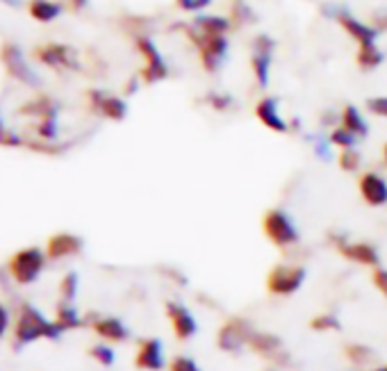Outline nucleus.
Returning a JSON list of instances; mask_svg holds the SVG:
<instances>
[{
  "label": "nucleus",
  "instance_id": "9",
  "mask_svg": "<svg viewBox=\"0 0 387 371\" xmlns=\"http://www.w3.org/2000/svg\"><path fill=\"white\" fill-rule=\"evenodd\" d=\"M308 269L301 265H278L267 276V290L273 296H292L303 287Z\"/></svg>",
  "mask_w": 387,
  "mask_h": 371
},
{
  "label": "nucleus",
  "instance_id": "47",
  "mask_svg": "<svg viewBox=\"0 0 387 371\" xmlns=\"http://www.w3.org/2000/svg\"><path fill=\"white\" fill-rule=\"evenodd\" d=\"M267 371H273V369H267Z\"/></svg>",
  "mask_w": 387,
  "mask_h": 371
},
{
  "label": "nucleus",
  "instance_id": "18",
  "mask_svg": "<svg viewBox=\"0 0 387 371\" xmlns=\"http://www.w3.org/2000/svg\"><path fill=\"white\" fill-rule=\"evenodd\" d=\"M82 250V239L78 235L71 233H57L48 239L46 244V255L51 260H62V258H71Z\"/></svg>",
  "mask_w": 387,
  "mask_h": 371
},
{
  "label": "nucleus",
  "instance_id": "17",
  "mask_svg": "<svg viewBox=\"0 0 387 371\" xmlns=\"http://www.w3.org/2000/svg\"><path fill=\"white\" fill-rule=\"evenodd\" d=\"M135 367L141 371H162L164 369V346L160 340H144L135 355Z\"/></svg>",
  "mask_w": 387,
  "mask_h": 371
},
{
  "label": "nucleus",
  "instance_id": "4",
  "mask_svg": "<svg viewBox=\"0 0 387 371\" xmlns=\"http://www.w3.org/2000/svg\"><path fill=\"white\" fill-rule=\"evenodd\" d=\"M262 230L276 248H289L298 244L296 221L281 208H271L262 217Z\"/></svg>",
  "mask_w": 387,
  "mask_h": 371
},
{
  "label": "nucleus",
  "instance_id": "40",
  "mask_svg": "<svg viewBox=\"0 0 387 371\" xmlns=\"http://www.w3.org/2000/svg\"><path fill=\"white\" fill-rule=\"evenodd\" d=\"M371 283H373V287H376V290L387 298V269H385V267H376V269H373Z\"/></svg>",
  "mask_w": 387,
  "mask_h": 371
},
{
  "label": "nucleus",
  "instance_id": "24",
  "mask_svg": "<svg viewBox=\"0 0 387 371\" xmlns=\"http://www.w3.org/2000/svg\"><path fill=\"white\" fill-rule=\"evenodd\" d=\"M383 62H385V53L378 48V44L358 46L356 64H358L362 71H376Z\"/></svg>",
  "mask_w": 387,
  "mask_h": 371
},
{
  "label": "nucleus",
  "instance_id": "27",
  "mask_svg": "<svg viewBox=\"0 0 387 371\" xmlns=\"http://www.w3.org/2000/svg\"><path fill=\"white\" fill-rule=\"evenodd\" d=\"M55 321H57L62 330H74V328H80V326L84 324L80 312L76 310V305L69 303V301H62V303L57 305V317H55Z\"/></svg>",
  "mask_w": 387,
  "mask_h": 371
},
{
  "label": "nucleus",
  "instance_id": "5",
  "mask_svg": "<svg viewBox=\"0 0 387 371\" xmlns=\"http://www.w3.org/2000/svg\"><path fill=\"white\" fill-rule=\"evenodd\" d=\"M276 57V39L267 32H260L251 41V71L256 78V85L267 89L271 78V64Z\"/></svg>",
  "mask_w": 387,
  "mask_h": 371
},
{
  "label": "nucleus",
  "instance_id": "20",
  "mask_svg": "<svg viewBox=\"0 0 387 371\" xmlns=\"http://www.w3.org/2000/svg\"><path fill=\"white\" fill-rule=\"evenodd\" d=\"M94 330L105 342H126L130 337L128 326L116 317H101L99 321H94Z\"/></svg>",
  "mask_w": 387,
  "mask_h": 371
},
{
  "label": "nucleus",
  "instance_id": "30",
  "mask_svg": "<svg viewBox=\"0 0 387 371\" xmlns=\"http://www.w3.org/2000/svg\"><path fill=\"white\" fill-rule=\"evenodd\" d=\"M78 273L76 271H69L66 276L62 278V283H59V296H62V301H69V303H74L76 301V296H78Z\"/></svg>",
  "mask_w": 387,
  "mask_h": 371
},
{
  "label": "nucleus",
  "instance_id": "25",
  "mask_svg": "<svg viewBox=\"0 0 387 371\" xmlns=\"http://www.w3.org/2000/svg\"><path fill=\"white\" fill-rule=\"evenodd\" d=\"M57 112H59L57 103L53 98H48V96H39V98H34L21 107V114L39 116V121L41 118H57Z\"/></svg>",
  "mask_w": 387,
  "mask_h": 371
},
{
  "label": "nucleus",
  "instance_id": "28",
  "mask_svg": "<svg viewBox=\"0 0 387 371\" xmlns=\"http://www.w3.org/2000/svg\"><path fill=\"white\" fill-rule=\"evenodd\" d=\"M59 11H62V7H59L57 3H53V0H32L30 3V16L34 21H41V23H51L59 16Z\"/></svg>",
  "mask_w": 387,
  "mask_h": 371
},
{
  "label": "nucleus",
  "instance_id": "44",
  "mask_svg": "<svg viewBox=\"0 0 387 371\" xmlns=\"http://www.w3.org/2000/svg\"><path fill=\"white\" fill-rule=\"evenodd\" d=\"M66 3H69V7L74 9V11H80V9H84V7H87V3H89V0H66Z\"/></svg>",
  "mask_w": 387,
  "mask_h": 371
},
{
  "label": "nucleus",
  "instance_id": "6",
  "mask_svg": "<svg viewBox=\"0 0 387 371\" xmlns=\"http://www.w3.org/2000/svg\"><path fill=\"white\" fill-rule=\"evenodd\" d=\"M135 46L144 59V66L139 71V78L144 85H157L169 78V64L162 57L160 48L155 46V41L149 37V34H141V37H135Z\"/></svg>",
  "mask_w": 387,
  "mask_h": 371
},
{
  "label": "nucleus",
  "instance_id": "19",
  "mask_svg": "<svg viewBox=\"0 0 387 371\" xmlns=\"http://www.w3.org/2000/svg\"><path fill=\"white\" fill-rule=\"evenodd\" d=\"M248 349L260 357H276L283 355V340L273 332L256 330L253 337L248 340Z\"/></svg>",
  "mask_w": 387,
  "mask_h": 371
},
{
  "label": "nucleus",
  "instance_id": "41",
  "mask_svg": "<svg viewBox=\"0 0 387 371\" xmlns=\"http://www.w3.org/2000/svg\"><path fill=\"white\" fill-rule=\"evenodd\" d=\"M312 141H314L312 148L317 151L319 158H321V160H328V158H331V146H333V143L328 141V137H326V139H323V137H312Z\"/></svg>",
  "mask_w": 387,
  "mask_h": 371
},
{
  "label": "nucleus",
  "instance_id": "13",
  "mask_svg": "<svg viewBox=\"0 0 387 371\" xmlns=\"http://www.w3.org/2000/svg\"><path fill=\"white\" fill-rule=\"evenodd\" d=\"M87 101H89L91 112L110 118V121H124V118L128 116V103L121 98V96L107 93L101 89H89Z\"/></svg>",
  "mask_w": 387,
  "mask_h": 371
},
{
  "label": "nucleus",
  "instance_id": "34",
  "mask_svg": "<svg viewBox=\"0 0 387 371\" xmlns=\"http://www.w3.org/2000/svg\"><path fill=\"white\" fill-rule=\"evenodd\" d=\"M89 355L94 357L96 362H101L103 367H112L114 360H116L114 351H112L107 344H96V346H91V349H89Z\"/></svg>",
  "mask_w": 387,
  "mask_h": 371
},
{
  "label": "nucleus",
  "instance_id": "1",
  "mask_svg": "<svg viewBox=\"0 0 387 371\" xmlns=\"http://www.w3.org/2000/svg\"><path fill=\"white\" fill-rule=\"evenodd\" d=\"M176 30L183 32V37H187V41L194 44L198 53V62L203 66L205 73H219V68L223 66L226 57H228V48H231V41H228V34H203L189 23H178Z\"/></svg>",
  "mask_w": 387,
  "mask_h": 371
},
{
  "label": "nucleus",
  "instance_id": "33",
  "mask_svg": "<svg viewBox=\"0 0 387 371\" xmlns=\"http://www.w3.org/2000/svg\"><path fill=\"white\" fill-rule=\"evenodd\" d=\"M328 141L333 143V146H337V148H342V151H346V148H353L356 146V137L348 133V130H344L342 126H335L331 133H328Z\"/></svg>",
  "mask_w": 387,
  "mask_h": 371
},
{
  "label": "nucleus",
  "instance_id": "45",
  "mask_svg": "<svg viewBox=\"0 0 387 371\" xmlns=\"http://www.w3.org/2000/svg\"><path fill=\"white\" fill-rule=\"evenodd\" d=\"M383 164L387 166V141L383 143Z\"/></svg>",
  "mask_w": 387,
  "mask_h": 371
},
{
  "label": "nucleus",
  "instance_id": "7",
  "mask_svg": "<svg viewBox=\"0 0 387 371\" xmlns=\"http://www.w3.org/2000/svg\"><path fill=\"white\" fill-rule=\"evenodd\" d=\"M253 332H256V328H253V324L246 317L228 319L226 324L216 330V349H221L228 355H239L248 346Z\"/></svg>",
  "mask_w": 387,
  "mask_h": 371
},
{
  "label": "nucleus",
  "instance_id": "42",
  "mask_svg": "<svg viewBox=\"0 0 387 371\" xmlns=\"http://www.w3.org/2000/svg\"><path fill=\"white\" fill-rule=\"evenodd\" d=\"M371 26L376 28L378 32H387V9L373 11V16H371Z\"/></svg>",
  "mask_w": 387,
  "mask_h": 371
},
{
  "label": "nucleus",
  "instance_id": "10",
  "mask_svg": "<svg viewBox=\"0 0 387 371\" xmlns=\"http://www.w3.org/2000/svg\"><path fill=\"white\" fill-rule=\"evenodd\" d=\"M0 59H3L7 73L14 80L23 82V85H28V87H39L41 85V80L32 73V68L26 62V55L21 53V48L16 44H11V41L3 44V48H0Z\"/></svg>",
  "mask_w": 387,
  "mask_h": 371
},
{
  "label": "nucleus",
  "instance_id": "32",
  "mask_svg": "<svg viewBox=\"0 0 387 371\" xmlns=\"http://www.w3.org/2000/svg\"><path fill=\"white\" fill-rule=\"evenodd\" d=\"M340 169L342 171H346V173H356L360 166H362V155H360V151L353 146V148H346V151H342L340 153Z\"/></svg>",
  "mask_w": 387,
  "mask_h": 371
},
{
  "label": "nucleus",
  "instance_id": "35",
  "mask_svg": "<svg viewBox=\"0 0 387 371\" xmlns=\"http://www.w3.org/2000/svg\"><path fill=\"white\" fill-rule=\"evenodd\" d=\"M212 5V0H176V7L187 14H201Z\"/></svg>",
  "mask_w": 387,
  "mask_h": 371
},
{
  "label": "nucleus",
  "instance_id": "3",
  "mask_svg": "<svg viewBox=\"0 0 387 371\" xmlns=\"http://www.w3.org/2000/svg\"><path fill=\"white\" fill-rule=\"evenodd\" d=\"M321 11H323V14L328 16V19H335L337 26H340L358 46L378 44L381 32L373 28L371 23H365V21H360L358 16H353L344 5H331V3H326V5L321 7Z\"/></svg>",
  "mask_w": 387,
  "mask_h": 371
},
{
  "label": "nucleus",
  "instance_id": "29",
  "mask_svg": "<svg viewBox=\"0 0 387 371\" xmlns=\"http://www.w3.org/2000/svg\"><path fill=\"white\" fill-rule=\"evenodd\" d=\"M344 355L346 360L356 367H365L371 360H376V353H373V349H369L367 344H348L344 346Z\"/></svg>",
  "mask_w": 387,
  "mask_h": 371
},
{
  "label": "nucleus",
  "instance_id": "16",
  "mask_svg": "<svg viewBox=\"0 0 387 371\" xmlns=\"http://www.w3.org/2000/svg\"><path fill=\"white\" fill-rule=\"evenodd\" d=\"M358 189H360L362 200H365L367 205H371V208L387 205V181L381 173H376V171L362 173L358 181Z\"/></svg>",
  "mask_w": 387,
  "mask_h": 371
},
{
  "label": "nucleus",
  "instance_id": "36",
  "mask_svg": "<svg viewBox=\"0 0 387 371\" xmlns=\"http://www.w3.org/2000/svg\"><path fill=\"white\" fill-rule=\"evenodd\" d=\"M169 371H203L198 362L189 355H176L171 362H169Z\"/></svg>",
  "mask_w": 387,
  "mask_h": 371
},
{
  "label": "nucleus",
  "instance_id": "43",
  "mask_svg": "<svg viewBox=\"0 0 387 371\" xmlns=\"http://www.w3.org/2000/svg\"><path fill=\"white\" fill-rule=\"evenodd\" d=\"M7 328H9V312L5 305H0V340L5 337Z\"/></svg>",
  "mask_w": 387,
  "mask_h": 371
},
{
  "label": "nucleus",
  "instance_id": "8",
  "mask_svg": "<svg viewBox=\"0 0 387 371\" xmlns=\"http://www.w3.org/2000/svg\"><path fill=\"white\" fill-rule=\"evenodd\" d=\"M9 273L19 285H30L39 278L46 267V255L39 248H23L9 258Z\"/></svg>",
  "mask_w": 387,
  "mask_h": 371
},
{
  "label": "nucleus",
  "instance_id": "15",
  "mask_svg": "<svg viewBox=\"0 0 387 371\" xmlns=\"http://www.w3.org/2000/svg\"><path fill=\"white\" fill-rule=\"evenodd\" d=\"M337 250L342 253V258H346L348 262H353V265H360V267H369V269H376L381 267V253L378 248L369 244V242H346L335 246Z\"/></svg>",
  "mask_w": 387,
  "mask_h": 371
},
{
  "label": "nucleus",
  "instance_id": "26",
  "mask_svg": "<svg viewBox=\"0 0 387 371\" xmlns=\"http://www.w3.org/2000/svg\"><path fill=\"white\" fill-rule=\"evenodd\" d=\"M203 101L212 112H219V114H228L237 107V98L228 91H208L203 96Z\"/></svg>",
  "mask_w": 387,
  "mask_h": 371
},
{
  "label": "nucleus",
  "instance_id": "46",
  "mask_svg": "<svg viewBox=\"0 0 387 371\" xmlns=\"http://www.w3.org/2000/svg\"><path fill=\"white\" fill-rule=\"evenodd\" d=\"M371 371H387V365H381V367H373Z\"/></svg>",
  "mask_w": 387,
  "mask_h": 371
},
{
  "label": "nucleus",
  "instance_id": "14",
  "mask_svg": "<svg viewBox=\"0 0 387 371\" xmlns=\"http://www.w3.org/2000/svg\"><path fill=\"white\" fill-rule=\"evenodd\" d=\"M256 118L258 121L271 130V133H278V135H285L289 133V121L281 114V105H278V98L273 96H262V98L256 103Z\"/></svg>",
  "mask_w": 387,
  "mask_h": 371
},
{
  "label": "nucleus",
  "instance_id": "38",
  "mask_svg": "<svg viewBox=\"0 0 387 371\" xmlns=\"http://www.w3.org/2000/svg\"><path fill=\"white\" fill-rule=\"evenodd\" d=\"M37 133H39V137L46 139V141H55V139H57V133H59V130H57V118H41Z\"/></svg>",
  "mask_w": 387,
  "mask_h": 371
},
{
  "label": "nucleus",
  "instance_id": "37",
  "mask_svg": "<svg viewBox=\"0 0 387 371\" xmlns=\"http://www.w3.org/2000/svg\"><path fill=\"white\" fill-rule=\"evenodd\" d=\"M365 107L373 116L387 118V96H371V98H367Z\"/></svg>",
  "mask_w": 387,
  "mask_h": 371
},
{
  "label": "nucleus",
  "instance_id": "12",
  "mask_svg": "<svg viewBox=\"0 0 387 371\" xmlns=\"http://www.w3.org/2000/svg\"><path fill=\"white\" fill-rule=\"evenodd\" d=\"M39 62L51 66V68H66V71H80V59H78V51H74L66 44H46L39 46L37 51Z\"/></svg>",
  "mask_w": 387,
  "mask_h": 371
},
{
  "label": "nucleus",
  "instance_id": "31",
  "mask_svg": "<svg viewBox=\"0 0 387 371\" xmlns=\"http://www.w3.org/2000/svg\"><path fill=\"white\" fill-rule=\"evenodd\" d=\"M310 330L314 332H331V330H342V324L340 319H337L335 315H317L310 319Z\"/></svg>",
  "mask_w": 387,
  "mask_h": 371
},
{
  "label": "nucleus",
  "instance_id": "39",
  "mask_svg": "<svg viewBox=\"0 0 387 371\" xmlns=\"http://www.w3.org/2000/svg\"><path fill=\"white\" fill-rule=\"evenodd\" d=\"M21 137H16L3 121V112H0V146H21Z\"/></svg>",
  "mask_w": 387,
  "mask_h": 371
},
{
  "label": "nucleus",
  "instance_id": "21",
  "mask_svg": "<svg viewBox=\"0 0 387 371\" xmlns=\"http://www.w3.org/2000/svg\"><path fill=\"white\" fill-rule=\"evenodd\" d=\"M191 26L203 34H228L233 30V23L228 16L221 14H208V11H201L198 16H194Z\"/></svg>",
  "mask_w": 387,
  "mask_h": 371
},
{
  "label": "nucleus",
  "instance_id": "22",
  "mask_svg": "<svg viewBox=\"0 0 387 371\" xmlns=\"http://www.w3.org/2000/svg\"><path fill=\"white\" fill-rule=\"evenodd\" d=\"M340 126L344 130H348L356 139H365L369 135V126L365 121V116H362V112L351 103L344 105V110L340 112Z\"/></svg>",
  "mask_w": 387,
  "mask_h": 371
},
{
  "label": "nucleus",
  "instance_id": "11",
  "mask_svg": "<svg viewBox=\"0 0 387 371\" xmlns=\"http://www.w3.org/2000/svg\"><path fill=\"white\" fill-rule=\"evenodd\" d=\"M164 312H166L169 324H171V328H174L176 340L187 342V340H194V337H196V332H198V321H196V317L191 315V310H189L187 305L178 303V301H166Z\"/></svg>",
  "mask_w": 387,
  "mask_h": 371
},
{
  "label": "nucleus",
  "instance_id": "23",
  "mask_svg": "<svg viewBox=\"0 0 387 371\" xmlns=\"http://www.w3.org/2000/svg\"><path fill=\"white\" fill-rule=\"evenodd\" d=\"M228 19H231V23H233V30H241V28L256 26L260 16L248 0H233L231 9H228Z\"/></svg>",
  "mask_w": 387,
  "mask_h": 371
},
{
  "label": "nucleus",
  "instance_id": "2",
  "mask_svg": "<svg viewBox=\"0 0 387 371\" xmlns=\"http://www.w3.org/2000/svg\"><path fill=\"white\" fill-rule=\"evenodd\" d=\"M62 328H59L57 321H48L37 308L26 303L21 305V312L16 319V326H14V344L16 349L26 344H32L37 340H59L62 337Z\"/></svg>",
  "mask_w": 387,
  "mask_h": 371
}]
</instances>
